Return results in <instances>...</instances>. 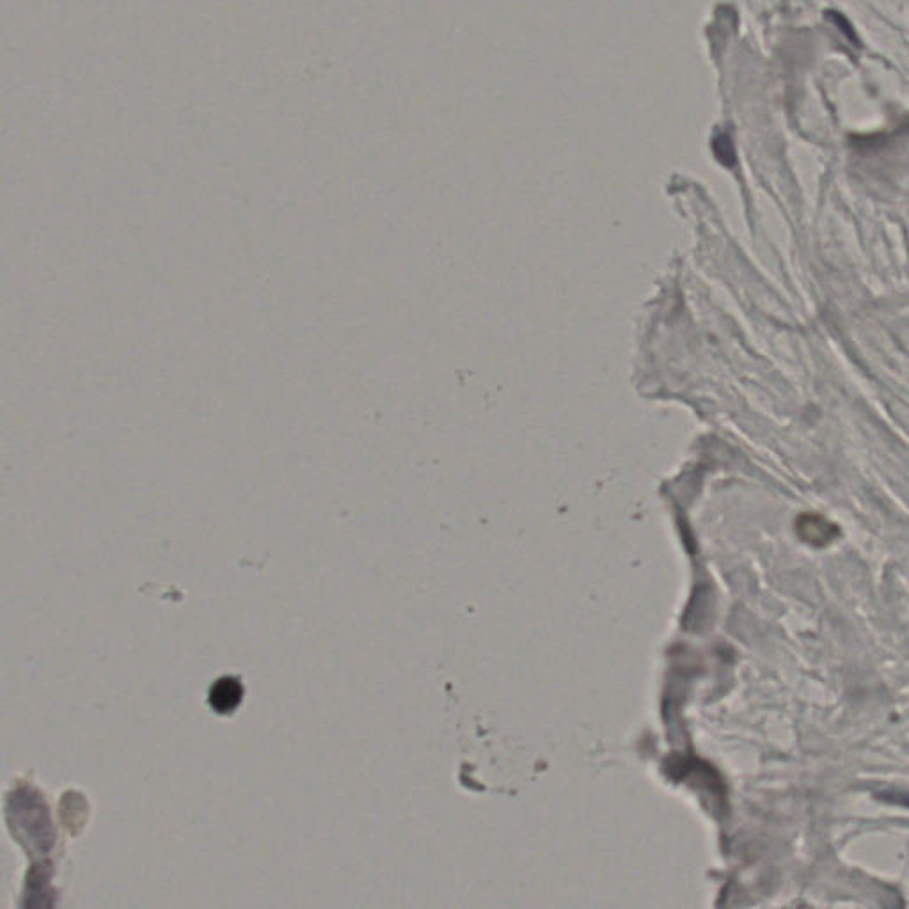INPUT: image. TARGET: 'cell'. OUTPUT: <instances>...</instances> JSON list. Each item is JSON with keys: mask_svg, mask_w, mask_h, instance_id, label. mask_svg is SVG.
Segmentation results:
<instances>
[{"mask_svg": "<svg viewBox=\"0 0 909 909\" xmlns=\"http://www.w3.org/2000/svg\"><path fill=\"white\" fill-rule=\"evenodd\" d=\"M244 686L237 677H222L217 680L208 693V704L219 714H228L242 704Z\"/></svg>", "mask_w": 909, "mask_h": 909, "instance_id": "cell-1", "label": "cell"}, {"mask_svg": "<svg viewBox=\"0 0 909 909\" xmlns=\"http://www.w3.org/2000/svg\"><path fill=\"white\" fill-rule=\"evenodd\" d=\"M796 528H798L799 537L814 546L828 544L830 540L837 537L838 533L837 526H833L821 515L814 514L801 515Z\"/></svg>", "mask_w": 909, "mask_h": 909, "instance_id": "cell-2", "label": "cell"}]
</instances>
